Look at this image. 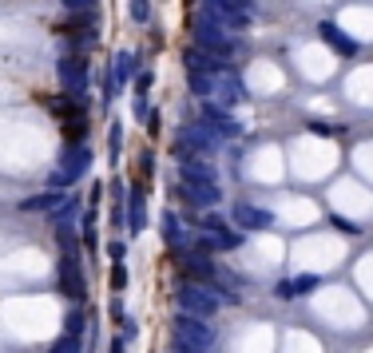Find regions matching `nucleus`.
<instances>
[{"label":"nucleus","mask_w":373,"mask_h":353,"mask_svg":"<svg viewBox=\"0 0 373 353\" xmlns=\"http://www.w3.org/2000/svg\"><path fill=\"white\" fill-rule=\"evenodd\" d=\"M52 115H56V123H60V131H64L68 143H84V135H87L84 96H68V92H64L60 99H52Z\"/></svg>","instance_id":"1"},{"label":"nucleus","mask_w":373,"mask_h":353,"mask_svg":"<svg viewBox=\"0 0 373 353\" xmlns=\"http://www.w3.org/2000/svg\"><path fill=\"white\" fill-rule=\"evenodd\" d=\"M87 163H92V151H84L80 143H72V147L60 155V171L52 175V187H56V191H64L68 183H75V179L87 171Z\"/></svg>","instance_id":"2"},{"label":"nucleus","mask_w":373,"mask_h":353,"mask_svg":"<svg viewBox=\"0 0 373 353\" xmlns=\"http://www.w3.org/2000/svg\"><path fill=\"white\" fill-rule=\"evenodd\" d=\"M175 302L183 305V310H191V314H199V317H207V314H214V310H219V298H214V294H207L199 282L179 286V290H175Z\"/></svg>","instance_id":"3"},{"label":"nucleus","mask_w":373,"mask_h":353,"mask_svg":"<svg viewBox=\"0 0 373 353\" xmlns=\"http://www.w3.org/2000/svg\"><path fill=\"white\" fill-rule=\"evenodd\" d=\"M60 294L72 298V302H84L87 298V286H84V274H80L75 254H64V262H60Z\"/></svg>","instance_id":"4"},{"label":"nucleus","mask_w":373,"mask_h":353,"mask_svg":"<svg viewBox=\"0 0 373 353\" xmlns=\"http://www.w3.org/2000/svg\"><path fill=\"white\" fill-rule=\"evenodd\" d=\"M56 32H60V36H75V40H80V48H87V44H96V40H100L96 16H87V13H75L72 20L56 24Z\"/></svg>","instance_id":"5"},{"label":"nucleus","mask_w":373,"mask_h":353,"mask_svg":"<svg viewBox=\"0 0 373 353\" xmlns=\"http://www.w3.org/2000/svg\"><path fill=\"white\" fill-rule=\"evenodd\" d=\"M56 72H60V84L68 96H84V87H87V64L84 60H60Z\"/></svg>","instance_id":"6"},{"label":"nucleus","mask_w":373,"mask_h":353,"mask_svg":"<svg viewBox=\"0 0 373 353\" xmlns=\"http://www.w3.org/2000/svg\"><path fill=\"white\" fill-rule=\"evenodd\" d=\"M175 262H179V270H183L186 278H195V282H214V266L207 262V254H199V250L175 254Z\"/></svg>","instance_id":"7"},{"label":"nucleus","mask_w":373,"mask_h":353,"mask_svg":"<svg viewBox=\"0 0 373 353\" xmlns=\"http://www.w3.org/2000/svg\"><path fill=\"white\" fill-rule=\"evenodd\" d=\"M175 333L191 338L195 345H207V341H211V326H207L199 314H175Z\"/></svg>","instance_id":"8"},{"label":"nucleus","mask_w":373,"mask_h":353,"mask_svg":"<svg viewBox=\"0 0 373 353\" xmlns=\"http://www.w3.org/2000/svg\"><path fill=\"white\" fill-rule=\"evenodd\" d=\"M235 222L242 226V231H266V226H274V215H266L262 207H250V203H238Z\"/></svg>","instance_id":"9"},{"label":"nucleus","mask_w":373,"mask_h":353,"mask_svg":"<svg viewBox=\"0 0 373 353\" xmlns=\"http://www.w3.org/2000/svg\"><path fill=\"white\" fill-rule=\"evenodd\" d=\"M143 226H147V203H143V191L136 187V191L127 195V231L139 234Z\"/></svg>","instance_id":"10"},{"label":"nucleus","mask_w":373,"mask_h":353,"mask_svg":"<svg viewBox=\"0 0 373 353\" xmlns=\"http://www.w3.org/2000/svg\"><path fill=\"white\" fill-rule=\"evenodd\" d=\"M64 207V195L60 191H48V195H36V199H24L20 203V210L24 215H40V210H60Z\"/></svg>","instance_id":"11"},{"label":"nucleus","mask_w":373,"mask_h":353,"mask_svg":"<svg viewBox=\"0 0 373 353\" xmlns=\"http://www.w3.org/2000/svg\"><path fill=\"white\" fill-rule=\"evenodd\" d=\"M203 120L211 123L214 131H223V135H238V123H231V115H226V111H219L214 103H207V108H203Z\"/></svg>","instance_id":"12"},{"label":"nucleus","mask_w":373,"mask_h":353,"mask_svg":"<svg viewBox=\"0 0 373 353\" xmlns=\"http://www.w3.org/2000/svg\"><path fill=\"white\" fill-rule=\"evenodd\" d=\"M119 151H124V123H112V131H108V159L119 163Z\"/></svg>","instance_id":"13"},{"label":"nucleus","mask_w":373,"mask_h":353,"mask_svg":"<svg viewBox=\"0 0 373 353\" xmlns=\"http://www.w3.org/2000/svg\"><path fill=\"white\" fill-rule=\"evenodd\" d=\"M322 36L330 40L334 48H342V52H358V44H353V40H349V36H342V32H337L334 24H322Z\"/></svg>","instance_id":"14"},{"label":"nucleus","mask_w":373,"mask_h":353,"mask_svg":"<svg viewBox=\"0 0 373 353\" xmlns=\"http://www.w3.org/2000/svg\"><path fill=\"white\" fill-rule=\"evenodd\" d=\"M127 278H131V274H127L124 258H119V262H112V274H108V282H112V290H115V294L127 290Z\"/></svg>","instance_id":"15"},{"label":"nucleus","mask_w":373,"mask_h":353,"mask_svg":"<svg viewBox=\"0 0 373 353\" xmlns=\"http://www.w3.org/2000/svg\"><path fill=\"white\" fill-rule=\"evenodd\" d=\"M131 75H136V56L124 52V56L115 60V80H131Z\"/></svg>","instance_id":"16"},{"label":"nucleus","mask_w":373,"mask_h":353,"mask_svg":"<svg viewBox=\"0 0 373 353\" xmlns=\"http://www.w3.org/2000/svg\"><path fill=\"white\" fill-rule=\"evenodd\" d=\"M56 243H60V250H64V254H75V231L68 226V222H64L60 231H56Z\"/></svg>","instance_id":"17"},{"label":"nucleus","mask_w":373,"mask_h":353,"mask_svg":"<svg viewBox=\"0 0 373 353\" xmlns=\"http://www.w3.org/2000/svg\"><path fill=\"white\" fill-rule=\"evenodd\" d=\"M48 353H80V338H75V333H68V329H64V338L56 341V345H52Z\"/></svg>","instance_id":"18"},{"label":"nucleus","mask_w":373,"mask_h":353,"mask_svg":"<svg viewBox=\"0 0 373 353\" xmlns=\"http://www.w3.org/2000/svg\"><path fill=\"white\" fill-rule=\"evenodd\" d=\"M84 326H87V314H80V310H72V314H68V322H64V329H68V333H75V338L84 333Z\"/></svg>","instance_id":"19"},{"label":"nucleus","mask_w":373,"mask_h":353,"mask_svg":"<svg viewBox=\"0 0 373 353\" xmlns=\"http://www.w3.org/2000/svg\"><path fill=\"white\" fill-rule=\"evenodd\" d=\"M163 238H167V243H179V219H175V215H163Z\"/></svg>","instance_id":"20"},{"label":"nucleus","mask_w":373,"mask_h":353,"mask_svg":"<svg viewBox=\"0 0 373 353\" xmlns=\"http://www.w3.org/2000/svg\"><path fill=\"white\" fill-rule=\"evenodd\" d=\"M151 171H155V155L143 151V155H139V179H151Z\"/></svg>","instance_id":"21"},{"label":"nucleus","mask_w":373,"mask_h":353,"mask_svg":"<svg viewBox=\"0 0 373 353\" xmlns=\"http://www.w3.org/2000/svg\"><path fill=\"white\" fill-rule=\"evenodd\" d=\"M64 8H68V13H92L96 0H64Z\"/></svg>","instance_id":"22"},{"label":"nucleus","mask_w":373,"mask_h":353,"mask_svg":"<svg viewBox=\"0 0 373 353\" xmlns=\"http://www.w3.org/2000/svg\"><path fill=\"white\" fill-rule=\"evenodd\" d=\"M175 353H199V345L191 338H183V333H175Z\"/></svg>","instance_id":"23"},{"label":"nucleus","mask_w":373,"mask_h":353,"mask_svg":"<svg viewBox=\"0 0 373 353\" xmlns=\"http://www.w3.org/2000/svg\"><path fill=\"white\" fill-rule=\"evenodd\" d=\"M108 310H112V317H115V322H124V298H119V294H115V298H112V305H108Z\"/></svg>","instance_id":"24"},{"label":"nucleus","mask_w":373,"mask_h":353,"mask_svg":"<svg viewBox=\"0 0 373 353\" xmlns=\"http://www.w3.org/2000/svg\"><path fill=\"white\" fill-rule=\"evenodd\" d=\"M314 282H318V278H310V274H302V278L294 282V294H306V290H314Z\"/></svg>","instance_id":"25"},{"label":"nucleus","mask_w":373,"mask_h":353,"mask_svg":"<svg viewBox=\"0 0 373 353\" xmlns=\"http://www.w3.org/2000/svg\"><path fill=\"white\" fill-rule=\"evenodd\" d=\"M131 16H136V20H147V0H131Z\"/></svg>","instance_id":"26"},{"label":"nucleus","mask_w":373,"mask_h":353,"mask_svg":"<svg viewBox=\"0 0 373 353\" xmlns=\"http://www.w3.org/2000/svg\"><path fill=\"white\" fill-rule=\"evenodd\" d=\"M124 250H127V246L119 243V238H112V243H108V254H112L115 262H119V258H124Z\"/></svg>","instance_id":"27"},{"label":"nucleus","mask_w":373,"mask_h":353,"mask_svg":"<svg viewBox=\"0 0 373 353\" xmlns=\"http://www.w3.org/2000/svg\"><path fill=\"white\" fill-rule=\"evenodd\" d=\"M112 353H127V338H115L112 341Z\"/></svg>","instance_id":"28"}]
</instances>
